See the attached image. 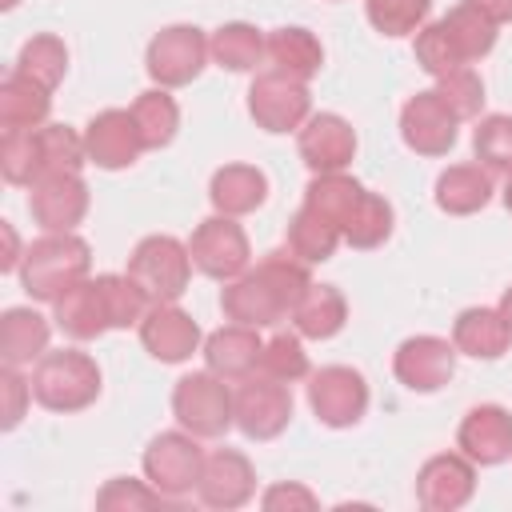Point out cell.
I'll return each instance as SVG.
<instances>
[{"label":"cell","mask_w":512,"mask_h":512,"mask_svg":"<svg viewBox=\"0 0 512 512\" xmlns=\"http://www.w3.org/2000/svg\"><path fill=\"white\" fill-rule=\"evenodd\" d=\"M308 288H312V276L304 260H296L292 252H268L252 272H240L236 280H228V288L220 292V308L232 324L272 328L284 316H292V308Z\"/></svg>","instance_id":"1"},{"label":"cell","mask_w":512,"mask_h":512,"mask_svg":"<svg viewBox=\"0 0 512 512\" xmlns=\"http://www.w3.org/2000/svg\"><path fill=\"white\" fill-rule=\"evenodd\" d=\"M92 272V248L76 232H44L40 240L28 244L20 260V284L32 300L56 304L68 288L88 280Z\"/></svg>","instance_id":"2"},{"label":"cell","mask_w":512,"mask_h":512,"mask_svg":"<svg viewBox=\"0 0 512 512\" xmlns=\"http://www.w3.org/2000/svg\"><path fill=\"white\" fill-rule=\"evenodd\" d=\"M32 396L48 412H80L100 396V368L88 352H44L32 368Z\"/></svg>","instance_id":"3"},{"label":"cell","mask_w":512,"mask_h":512,"mask_svg":"<svg viewBox=\"0 0 512 512\" xmlns=\"http://www.w3.org/2000/svg\"><path fill=\"white\" fill-rule=\"evenodd\" d=\"M172 412L184 432L200 440H216L236 424V396L228 392L224 376L208 372H188L172 388Z\"/></svg>","instance_id":"4"},{"label":"cell","mask_w":512,"mask_h":512,"mask_svg":"<svg viewBox=\"0 0 512 512\" xmlns=\"http://www.w3.org/2000/svg\"><path fill=\"white\" fill-rule=\"evenodd\" d=\"M128 276L152 304H176L192 280V252L176 236H144L128 256Z\"/></svg>","instance_id":"5"},{"label":"cell","mask_w":512,"mask_h":512,"mask_svg":"<svg viewBox=\"0 0 512 512\" xmlns=\"http://www.w3.org/2000/svg\"><path fill=\"white\" fill-rule=\"evenodd\" d=\"M208 56V36L196 24H168L148 40L144 68L156 88H184L204 72Z\"/></svg>","instance_id":"6"},{"label":"cell","mask_w":512,"mask_h":512,"mask_svg":"<svg viewBox=\"0 0 512 512\" xmlns=\"http://www.w3.org/2000/svg\"><path fill=\"white\" fill-rule=\"evenodd\" d=\"M312 112V96L308 84L284 72H260L248 88V116L256 120V128L280 136V132H300L304 120Z\"/></svg>","instance_id":"7"},{"label":"cell","mask_w":512,"mask_h":512,"mask_svg":"<svg viewBox=\"0 0 512 512\" xmlns=\"http://www.w3.org/2000/svg\"><path fill=\"white\" fill-rule=\"evenodd\" d=\"M200 436L192 432H160L148 440L144 448V480L152 488H160L168 500L192 492L200 484V472H204V452L196 444Z\"/></svg>","instance_id":"8"},{"label":"cell","mask_w":512,"mask_h":512,"mask_svg":"<svg viewBox=\"0 0 512 512\" xmlns=\"http://www.w3.org/2000/svg\"><path fill=\"white\" fill-rule=\"evenodd\" d=\"M188 252H192V264L212 280H236L240 272H248V260H252L244 228L236 224V216H224V212L196 224Z\"/></svg>","instance_id":"9"},{"label":"cell","mask_w":512,"mask_h":512,"mask_svg":"<svg viewBox=\"0 0 512 512\" xmlns=\"http://www.w3.org/2000/svg\"><path fill=\"white\" fill-rule=\"evenodd\" d=\"M308 404L320 424L348 428L368 412V380L348 364H328L308 380Z\"/></svg>","instance_id":"10"},{"label":"cell","mask_w":512,"mask_h":512,"mask_svg":"<svg viewBox=\"0 0 512 512\" xmlns=\"http://www.w3.org/2000/svg\"><path fill=\"white\" fill-rule=\"evenodd\" d=\"M292 420V392L272 376H244L236 388V428L248 440H272Z\"/></svg>","instance_id":"11"},{"label":"cell","mask_w":512,"mask_h":512,"mask_svg":"<svg viewBox=\"0 0 512 512\" xmlns=\"http://www.w3.org/2000/svg\"><path fill=\"white\" fill-rule=\"evenodd\" d=\"M456 116L452 108L436 96V88L408 96L400 108V136L416 156H448L456 144Z\"/></svg>","instance_id":"12"},{"label":"cell","mask_w":512,"mask_h":512,"mask_svg":"<svg viewBox=\"0 0 512 512\" xmlns=\"http://www.w3.org/2000/svg\"><path fill=\"white\" fill-rule=\"evenodd\" d=\"M84 148H88V164L108 168V172L136 164V156L144 152V136H140V124H136L132 108L96 112L84 128Z\"/></svg>","instance_id":"13"},{"label":"cell","mask_w":512,"mask_h":512,"mask_svg":"<svg viewBox=\"0 0 512 512\" xmlns=\"http://www.w3.org/2000/svg\"><path fill=\"white\" fill-rule=\"evenodd\" d=\"M392 372L408 392H436L456 372V344H448L444 336H428V332L408 336L392 356Z\"/></svg>","instance_id":"14"},{"label":"cell","mask_w":512,"mask_h":512,"mask_svg":"<svg viewBox=\"0 0 512 512\" xmlns=\"http://www.w3.org/2000/svg\"><path fill=\"white\" fill-rule=\"evenodd\" d=\"M476 492V464L464 452H440L416 472V500L428 512H456Z\"/></svg>","instance_id":"15"},{"label":"cell","mask_w":512,"mask_h":512,"mask_svg":"<svg viewBox=\"0 0 512 512\" xmlns=\"http://www.w3.org/2000/svg\"><path fill=\"white\" fill-rule=\"evenodd\" d=\"M28 208H32V220L44 232H72L84 220V212H88V184L80 180V172L40 176L32 184Z\"/></svg>","instance_id":"16"},{"label":"cell","mask_w":512,"mask_h":512,"mask_svg":"<svg viewBox=\"0 0 512 512\" xmlns=\"http://www.w3.org/2000/svg\"><path fill=\"white\" fill-rule=\"evenodd\" d=\"M456 444L480 468L504 464L512 456V412L500 408V404H476V408H468L464 420H460V428H456Z\"/></svg>","instance_id":"17"},{"label":"cell","mask_w":512,"mask_h":512,"mask_svg":"<svg viewBox=\"0 0 512 512\" xmlns=\"http://www.w3.org/2000/svg\"><path fill=\"white\" fill-rule=\"evenodd\" d=\"M252 492H256V472H252V464H248L244 452L216 448L212 456H204V472H200V484H196L200 504L228 512V508L248 504Z\"/></svg>","instance_id":"18"},{"label":"cell","mask_w":512,"mask_h":512,"mask_svg":"<svg viewBox=\"0 0 512 512\" xmlns=\"http://www.w3.org/2000/svg\"><path fill=\"white\" fill-rule=\"evenodd\" d=\"M140 344L160 364H180L200 348V324L176 304H152L140 320Z\"/></svg>","instance_id":"19"},{"label":"cell","mask_w":512,"mask_h":512,"mask_svg":"<svg viewBox=\"0 0 512 512\" xmlns=\"http://www.w3.org/2000/svg\"><path fill=\"white\" fill-rule=\"evenodd\" d=\"M300 160L312 168V172H344L356 156V132L344 116L336 112H320V116H308L304 128H300Z\"/></svg>","instance_id":"20"},{"label":"cell","mask_w":512,"mask_h":512,"mask_svg":"<svg viewBox=\"0 0 512 512\" xmlns=\"http://www.w3.org/2000/svg\"><path fill=\"white\" fill-rule=\"evenodd\" d=\"M260 352H264L260 328H248V324H228L204 336V364L224 380L252 376L260 368Z\"/></svg>","instance_id":"21"},{"label":"cell","mask_w":512,"mask_h":512,"mask_svg":"<svg viewBox=\"0 0 512 512\" xmlns=\"http://www.w3.org/2000/svg\"><path fill=\"white\" fill-rule=\"evenodd\" d=\"M52 308H56V312H52L56 328H60L64 336H72V340H96V336H104V332L112 328L96 280H80V284L68 288Z\"/></svg>","instance_id":"22"},{"label":"cell","mask_w":512,"mask_h":512,"mask_svg":"<svg viewBox=\"0 0 512 512\" xmlns=\"http://www.w3.org/2000/svg\"><path fill=\"white\" fill-rule=\"evenodd\" d=\"M208 200L216 212L224 216H244V212H256L264 200H268V176L252 164H224L212 172V184H208Z\"/></svg>","instance_id":"23"},{"label":"cell","mask_w":512,"mask_h":512,"mask_svg":"<svg viewBox=\"0 0 512 512\" xmlns=\"http://www.w3.org/2000/svg\"><path fill=\"white\" fill-rule=\"evenodd\" d=\"M452 344L472 360H496L508 352L512 328L504 324L500 308H464L452 324Z\"/></svg>","instance_id":"24"},{"label":"cell","mask_w":512,"mask_h":512,"mask_svg":"<svg viewBox=\"0 0 512 512\" xmlns=\"http://www.w3.org/2000/svg\"><path fill=\"white\" fill-rule=\"evenodd\" d=\"M264 56H268V64L276 68V72H284V76H296V80H312L316 72H320V64H324V48H320V40L308 32V28H276V32H268L264 36Z\"/></svg>","instance_id":"25"},{"label":"cell","mask_w":512,"mask_h":512,"mask_svg":"<svg viewBox=\"0 0 512 512\" xmlns=\"http://www.w3.org/2000/svg\"><path fill=\"white\" fill-rule=\"evenodd\" d=\"M492 200V176L480 164H452L436 176V208L448 216H472Z\"/></svg>","instance_id":"26"},{"label":"cell","mask_w":512,"mask_h":512,"mask_svg":"<svg viewBox=\"0 0 512 512\" xmlns=\"http://www.w3.org/2000/svg\"><path fill=\"white\" fill-rule=\"evenodd\" d=\"M48 320L36 308H8L0 316V360L8 368L32 364L48 352Z\"/></svg>","instance_id":"27"},{"label":"cell","mask_w":512,"mask_h":512,"mask_svg":"<svg viewBox=\"0 0 512 512\" xmlns=\"http://www.w3.org/2000/svg\"><path fill=\"white\" fill-rule=\"evenodd\" d=\"M292 324L304 340H332L348 324V300L332 284H312L292 308Z\"/></svg>","instance_id":"28"},{"label":"cell","mask_w":512,"mask_h":512,"mask_svg":"<svg viewBox=\"0 0 512 512\" xmlns=\"http://www.w3.org/2000/svg\"><path fill=\"white\" fill-rule=\"evenodd\" d=\"M52 112V92L20 72H12L0 84V124L4 132H20V128H44Z\"/></svg>","instance_id":"29"},{"label":"cell","mask_w":512,"mask_h":512,"mask_svg":"<svg viewBox=\"0 0 512 512\" xmlns=\"http://www.w3.org/2000/svg\"><path fill=\"white\" fill-rule=\"evenodd\" d=\"M440 28L448 32V40H452V48L464 64H472V60H480L496 48V20L484 16L472 0H464L448 16H440Z\"/></svg>","instance_id":"30"},{"label":"cell","mask_w":512,"mask_h":512,"mask_svg":"<svg viewBox=\"0 0 512 512\" xmlns=\"http://www.w3.org/2000/svg\"><path fill=\"white\" fill-rule=\"evenodd\" d=\"M340 240H344L340 228H336L324 212H316L312 204H300V212L288 220V252H292L296 260H304V264H324V260H332V252H336Z\"/></svg>","instance_id":"31"},{"label":"cell","mask_w":512,"mask_h":512,"mask_svg":"<svg viewBox=\"0 0 512 512\" xmlns=\"http://www.w3.org/2000/svg\"><path fill=\"white\" fill-rule=\"evenodd\" d=\"M364 192H368V188H364L360 180L344 176V172H316L312 184L304 188V204H312L316 212H324V216L340 228V236H344V224H348L352 212L360 208Z\"/></svg>","instance_id":"32"},{"label":"cell","mask_w":512,"mask_h":512,"mask_svg":"<svg viewBox=\"0 0 512 512\" xmlns=\"http://www.w3.org/2000/svg\"><path fill=\"white\" fill-rule=\"evenodd\" d=\"M208 52L220 68L228 72H252L260 60H264V36L244 24V20H232V24H220L212 36H208Z\"/></svg>","instance_id":"33"},{"label":"cell","mask_w":512,"mask_h":512,"mask_svg":"<svg viewBox=\"0 0 512 512\" xmlns=\"http://www.w3.org/2000/svg\"><path fill=\"white\" fill-rule=\"evenodd\" d=\"M132 116L140 124V136H144V148H168L176 140V128H180V108L176 100L168 96V88H148L136 96L132 104Z\"/></svg>","instance_id":"34"},{"label":"cell","mask_w":512,"mask_h":512,"mask_svg":"<svg viewBox=\"0 0 512 512\" xmlns=\"http://www.w3.org/2000/svg\"><path fill=\"white\" fill-rule=\"evenodd\" d=\"M16 72L28 76V80H36V84H44L52 92L64 80V72H68V48H64V40L52 36V32H40V36L24 40V48L16 56Z\"/></svg>","instance_id":"35"},{"label":"cell","mask_w":512,"mask_h":512,"mask_svg":"<svg viewBox=\"0 0 512 512\" xmlns=\"http://www.w3.org/2000/svg\"><path fill=\"white\" fill-rule=\"evenodd\" d=\"M96 284H100V296H104L112 328H132L152 308V300L144 296V288L128 272H104V276H96Z\"/></svg>","instance_id":"36"},{"label":"cell","mask_w":512,"mask_h":512,"mask_svg":"<svg viewBox=\"0 0 512 512\" xmlns=\"http://www.w3.org/2000/svg\"><path fill=\"white\" fill-rule=\"evenodd\" d=\"M36 140H40V176L80 172L88 164L84 136H76L68 124H44V128H36Z\"/></svg>","instance_id":"37"},{"label":"cell","mask_w":512,"mask_h":512,"mask_svg":"<svg viewBox=\"0 0 512 512\" xmlns=\"http://www.w3.org/2000/svg\"><path fill=\"white\" fill-rule=\"evenodd\" d=\"M392 204L384 200V196H376V192H364V200H360V208L352 212V220L344 224V240L352 244V248H380L388 236H392Z\"/></svg>","instance_id":"38"},{"label":"cell","mask_w":512,"mask_h":512,"mask_svg":"<svg viewBox=\"0 0 512 512\" xmlns=\"http://www.w3.org/2000/svg\"><path fill=\"white\" fill-rule=\"evenodd\" d=\"M472 152L488 172H512V116L488 112L472 132Z\"/></svg>","instance_id":"39"},{"label":"cell","mask_w":512,"mask_h":512,"mask_svg":"<svg viewBox=\"0 0 512 512\" xmlns=\"http://www.w3.org/2000/svg\"><path fill=\"white\" fill-rule=\"evenodd\" d=\"M0 172L8 184H36L40 180V140L36 128H20V132H4L0 140Z\"/></svg>","instance_id":"40"},{"label":"cell","mask_w":512,"mask_h":512,"mask_svg":"<svg viewBox=\"0 0 512 512\" xmlns=\"http://www.w3.org/2000/svg\"><path fill=\"white\" fill-rule=\"evenodd\" d=\"M432 0H364L368 24L384 36H412L424 28Z\"/></svg>","instance_id":"41"},{"label":"cell","mask_w":512,"mask_h":512,"mask_svg":"<svg viewBox=\"0 0 512 512\" xmlns=\"http://www.w3.org/2000/svg\"><path fill=\"white\" fill-rule=\"evenodd\" d=\"M260 372L272 376V380H280V384L304 380V376H308V352H304V344H300V332H296V336H292V332H276V336L264 344V352H260Z\"/></svg>","instance_id":"42"},{"label":"cell","mask_w":512,"mask_h":512,"mask_svg":"<svg viewBox=\"0 0 512 512\" xmlns=\"http://www.w3.org/2000/svg\"><path fill=\"white\" fill-rule=\"evenodd\" d=\"M436 96L452 108L456 120H476L480 108H484V80L464 64V68H456V72L436 80Z\"/></svg>","instance_id":"43"},{"label":"cell","mask_w":512,"mask_h":512,"mask_svg":"<svg viewBox=\"0 0 512 512\" xmlns=\"http://www.w3.org/2000/svg\"><path fill=\"white\" fill-rule=\"evenodd\" d=\"M168 496L160 488H152L148 480H128V476H116L108 480L100 492H96V508L104 512H136V508H160Z\"/></svg>","instance_id":"44"},{"label":"cell","mask_w":512,"mask_h":512,"mask_svg":"<svg viewBox=\"0 0 512 512\" xmlns=\"http://www.w3.org/2000/svg\"><path fill=\"white\" fill-rule=\"evenodd\" d=\"M416 64L428 72V76H448V72H456V68H464V60L456 56V48H452V40H448V32L440 28V20L436 24H424L420 32H416Z\"/></svg>","instance_id":"45"},{"label":"cell","mask_w":512,"mask_h":512,"mask_svg":"<svg viewBox=\"0 0 512 512\" xmlns=\"http://www.w3.org/2000/svg\"><path fill=\"white\" fill-rule=\"evenodd\" d=\"M0 392H4V428H16L24 420V408L32 400V380H24L16 368L4 364L0 372Z\"/></svg>","instance_id":"46"},{"label":"cell","mask_w":512,"mask_h":512,"mask_svg":"<svg viewBox=\"0 0 512 512\" xmlns=\"http://www.w3.org/2000/svg\"><path fill=\"white\" fill-rule=\"evenodd\" d=\"M260 504L268 508V512H280V508H316V496L304 488V484H272L264 496H260Z\"/></svg>","instance_id":"47"},{"label":"cell","mask_w":512,"mask_h":512,"mask_svg":"<svg viewBox=\"0 0 512 512\" xmlns=\"http://www.w3.org/2000/svg\"><path fill=\"white\" fill-rule=\"evenodd\" d=\"M484 16H492L496 24H508L512 20V0H472Z\"/></svg>","instance_id":"48"},{"label":"cell","mask_w":512,"mask_h":512,"mask_svg":"<svg viewBox=\"0 0 512 512\" xmlns=\"http://www.w3.org/2000/svg\"><path fill=\"white\" fill-rule=\"evenodd\" d=\"M4 244H8V252H4V260H0V268L4 272H12V268H20V244H16V232H12V224H4Z\"/></svg>","instance_id":"49"},{"label":"cell","mask_w":512,"mask_h":512,"mask_svg":"<svg viewBox=\"0 0 512 512\" xmlns=\"http://www.w3.org/2000/svg\"><path fill=\"white\" fill-rule=\"evenodd\" d=\"M500 316H504V324L512 328V288H504V296H500Z\"/></svg>","instance_id":"50"},{"label":"cell","mask_w":512,"mask_h":512,"mask_svg":"<svg viewBox=\"0 0 512 512\" xmlns=\"http://www.w3.org/2000/svg\"><path fill=\"white\" fill-rule=\"evenodd\" d=\"M504 208L512 212V172H508V180H504Z\"/></svg>","instance_id":"51"},{"label":"cell","mask_w":512,"mask_h":512,"mask_svg":"<svg viewBox=\"0 0 512 512\" xmlns=\"http://www.w3.org/2000/svg\"><path fill=\"white\" fill-rule=\"evenodd\" d=\"M0 4H4V8H16V0H0Z\"/></svg>","instance_id":"52"}]
</instances>
